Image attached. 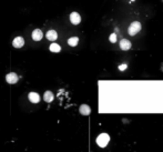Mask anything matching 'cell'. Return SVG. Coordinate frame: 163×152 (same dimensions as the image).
I'll return each instance as SVG.
<instances>
[{
	"label": "cell",
	"instance_id": "6da1fadb",
	"mask_svg": "<svg viewBox=\"0 0 163 152\" xmlns=\"http://www.w3.org/2000/svg\"><path fill=\"white\" fill-rule=\"evenodd\" d=\"M141 30V23L139 21H133L130 26H129V29H128V32L130 36H136L139 31Z\"/></svg>",
	"mask_w": 163,
	"mask_h": 152
},
{
	"label": "cell",
	"instance_id": "7a4b0ae2",
	"mask_svg": "<svg viewBox=\"0 0 163 152\" xmlns=\"http://www.w3.org/2000/svg\"><path fill=\"white\" fill-rule=\"evenodd\" d=\"M109 141H110V137L107 133H101L97 138V144L101 148H104L109 143Z\"/></svg>",
	"mask_w": 163,
	"mask_h": 152
},
{
	"label": "cell",
	"instance_id": "3957f363",
	"mask_svg": "<svg viewBox=\"0 0 163 152\" xmlns=\"http://www.w3.org/2000/svg\"><path fill=\"white\" fill-rule=\"evenodd\" d=\"M6 80H7V82H8L9 84H14V83L18 82L19 77H18V75L14 73V72H10V73H8V75L6 76Z\"/></svg>",
	"mask_w": 163,
	"mask_h": 152
},
{
	"label": "cell",
	"instance_id": "277c9868",
	"mask_svg": "<svg viewBox=\"0 0 163 152\" xmlns=\"http://www.w3.org/2000/svg\"><path fill=\"white\" fill-rule=\"evenodd\" d=\"M70 21L72 25H79L81 21V17L78 12H71L70 14Z\"/></svg>",
	"mask_w": 163,
	"mask_h": 152
},
{
	"label": "cell",
	"instance_id": "5b68a950",
	"mask_svg": "<svg viewBox=\"0 0 163 152\" xmlns=\"http://www.w3.org/2000/svg\"><path fill=\"white\" fill-rule=\"evenodd\" d=\"M23 44H25V39L22 38V37H16V38L14 39V41H12V46H14L16 49L21 48Z\"/></svg>",
	"mask_w": 163,
	"mask_h": 152
},
{
	"label": "cell",
	"instance_id": "8992f818",
	"mask_svg": "<svg viewBox=\"0 0 163 152\" xmlns=\"http://www.w3.org/2000/svg\"><path fill=\"white\" fill-rule=\"evenodd\" d=\"M43 37V32H42L40 29H36V30L32 31V35H31V38L35 40V41H40Z\"/></svg>",
	"mask_w": 163,
	"mask_h": 152
},
{
	"label": "cell",
	"instance_id": "52a82bcc",
	"mask_svg": "<svg viewBox=\"0 0 163 152\" xmlns=\"http://www.w3.org/2000/svg\"><path fill=\"white\" fill-rule=\"evenodd\" d=\"M46 37H47V39L48 40H50V41H55V40H57V38H58V33H57V31L55 30L51 29V30H49L47 32Z\"/></svg>",
	"mask_w": 163,
	"mask_h": 152
},
{
	"label": "cell",
	"instance_id": "ba28073f",
	"mask_svg": "<svg viewBox=\"0 0 163 152\" xmlns=\"http://www.w3.org/2000/svg\"><path fill=\"white\" fill-rule=\"evenodd\" d=\"M28 98H29V101L32 103H38L40 101V96L37 92H30Z\"/></svg>",
	"mask_w": 163,
	"mask_h": 152
},
{
	"label": "cell",
	"instance_id": "9c48e42d",
	"mask_svg": "<svg viewBox=\"0 0 163 152\" xmlns=\"http://www.w3.org/2000/svg\"><path fill=\"white\" fill-rule=\"evenodd\" d=\"M79 111H80V113L82 114V116H89L90 112H91V109H90V107H89L88 105H80Z\"/></svg>",
	"mask_w": 163,
	"mask_h": 152
},
{
	"label": "cell",
	"instance_id": "30bf717a",
	"mask_svg": "<svg viewBox=\"0 0 163 152\" xmlns=\"http://www.w3.org/2000/svg\"><path fill=\"white\" fill-rule=\"evenodd\" d=\"M120 48L122 50H129L131 48V42L128 39H122L120 41Z\"/></svg>",
	"mask_w": 163,
	"mask_h": 152
},
{
	"label": "cell",
	"instance_id": "8fae6325",
	"mask_svg": "<svg viewBox=\"0 0 163 152\" xmlns=\"http://www.w3.org/2000/svg\"><path fill=\"white\" fill-rule=\"evenodd\" d=\"M53 99H55V96H53V93L51 91H46L43 94V100L46 101V102L50 103V102H52Z\"/></svg>",
	"mask_w": 163,
	"mask_h": 152
},
{
	"label": "cell",
	"instance_id": "7c38bea8",
	"mask_svg": "<svg viewBox=\"0 0 163 152\" xmlns=\"http://www.w3.org/2000/svg\"><path fill=\"white\" fill-rule=\"evenodd\" d=\"M49 49H50V51H51V52H60L61 47L59 46L58 43H51V44H50Z\"/></svg>",
	"mask_w": 163,
	"mask_h": 152
},
{
	"label": "cell",
	"instance_id": "4fadbf2b",
	"mask_svg": "<svg viewBox=\"0 0 163 152\" xmlns=\"http://www.w3.org/2000/svg\"><path fill=\"white\" fill-rule=\"evenodd\" d=\"M78 42H79V38H78V37H71V38H69V40H68V43H69V46H71V47H75L78 44Z\"/></svg>",
	"mask_w": 163,
	"mask_h": 152
},
{
	"label": "cell",
	"instance_id": "5bb4252c",
	"mask_svg": "<svg viewBox=\"0 0 163 152\" xmlns=\"http://www.w3.org/2000/svg\"><path fill=\"white\" fill-rule=\"evenodd\" d=\"M109 39H110V41L112 42V43H113V42L116 41V33H112V35H111L110 38H109Z\"/></svg>",
	"mask_w": 163,
	"mask_h": 152
},
{
	"label": "cell",
	"instance_id": "9a60e30c",
	"mask_svg": "<svg viewBox=\"0 0 163 152\" xmlns=\"http://www.w3.org/2000/svg\"><path fill=\"white\" fill-rule=\"evenodd\" d=\"M119 69L121 70V71H123V70L127 69V64H121V66L119 67Z\"/></svg>",
	"mask_w": 163,
	"mask_h": 152
}]
</instances>
